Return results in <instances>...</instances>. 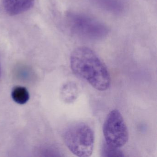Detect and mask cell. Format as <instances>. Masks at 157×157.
<instances>
[{"label": "cell", "instance_id": "6da1fadb", "mask_svg": "<svg viewBox=\"0 0 157 157\" xmlns=\"http://www.w3.org/2000/svg\"><path fill=\"white\" fill-rule=\"evenodd\" d=\"M71 68L73 73L87 81L100 91L109 89L110 73L102 61L92 49L85 47L76 48L71 53Z\"/></svg>", "mask_w": 157, "mask_h": 157}, {"label": "cell", "instance_id": "7a4b0ae2", "mask_svg": "<svg viewBox=\"0 0 157 157\" xmlns=\"http://www.w3.org/2000/svg\"><path fill=\"white\" fill-rule=\"evenodd\" d=\"M63 138L68 148L76 156L88 157L92 154L94 132L86 123L78 122L71 124L65 130Z\"/></svg>", "mask_w": 157, "mask_h": 157}, {"label": "cell", "instance_id": "3957f363", "mask_svg": "<svg viewBox=\"0 0 157 157\" xmlns=\"http://www.w3.org/2000/svg\"><path fill=\"white\" fill-rule=\"evenodd\" d=\"M67 20L72 33L84 39L100 40L105 37L109 32L103 24L84 14L69 13Z\"/></svg>", "mask_w": 157, "mask_h": 157}, {"label": "cell", "instance_id": "277c9868", "mask_svg": "<svg viewBox=\"0 0 157 157\" xmlns=\"http://www.w3.org/2000/svg\"><path fill=\"white\" fill-rule=\"evenodd\" d=\"M105 144L119 149L125 145L128 139V130L121 113L117 109L111 111L103 127Z\"/></svg>", "mask_w": 157, "mask_h": 157}, {"label": "cell", "instance_id": "5b68a950", "mask_svg": "<svg viewBox=\"0 0 157 157\" xmlns=\"http://www.w3.org/2000/svg\"><path fill=\"white\" fill-rule=\"evenodd\" d=\"M35 0H2L3 8L11 16L23 13L33 8Z\"/></svg>", "mask_w": 157, "mask_h": 157}, {"label": "cell", "instance_id": "8992f818", "mask_svg": "<svg viewBox=\"0 0 157 157\" xmlns=\"http://www.w3.org/2000/svg\"><path fill=\"white\" fill-rule=\"evenodd\" d=\"M80 94V89L76 82H70L63 85L60 91L62 101L67 104L75 101Z\"/></svg>", "mask_w": 157, "mask_h": 157}, {"label": "cell", "instance_id": "52a82bcc", "mask_svg": "<svg viewBox=\"0 0 157 157\" xmlns=\"http://www.w3.org/2000/svg\"><path fill=\"white\" fill-rule=\"evenodd\" d=\"M92 1L100 8L115 14L121 13L124 10V4L122 0H92Z\"/></svg>", "mask_w": 157, "mask_h": 157}, {"label": "cell", "instance_id": "ba28073f", "mask_svg": "<svg viewBox=\"0 0 157 157\" xmlns=\"http://www.w3.org/2000/svg\"><path fill=\"white\" fill-rule=\"evenodd\" d=\"M11 95L15 102L21 105L26 103L30 98L27 89L21 86L15 87L13 90Z\"/></svg>", "mask_w": 157, "mask_h": 157}, {"label": "cell", "instance_id": "9c48e42d", "mask_svg": "<svg viewBox=\"0 0 157 157\" xmlns=\"http://www.w3.org/2000/svg\"><path fill=\"white\" fill-rule=\"evenodd\" d=\"M102 153L103 156L104 157H120L123 156V152L119 150L118 148L112 147L106 145L104 144L103 147Z\"/></svg>", "mask_w": 157, "mask_h": 157}, {"label": "cell", "instance_id": "30bf717a", "mask_svg": "<svg viewBox=\"0 0 157 157\" xmlns=\"http://www.w3.org/2000/svg\"><path fill=\"white\" fill-rule=\"evenodd\" d=\"M1 75V65H0V77Z\"/></svg>", "mask_w": 157, "mask_h": 157}]
</instances>
